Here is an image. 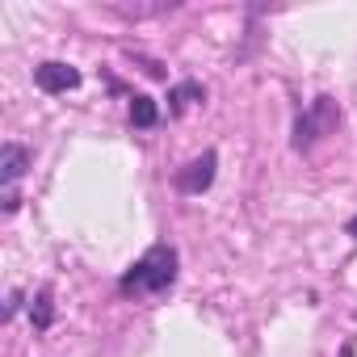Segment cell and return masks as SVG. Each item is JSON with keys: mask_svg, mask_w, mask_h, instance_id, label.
I'll return each mask as SVG.
<instances>
[{"mask_svg": "<svg viewBox=\"0 0 357 357\" xmlns=\"http://www.w3.org/2000/svg\"><path fill=\"white\" fill-rule=\"evenodd\" d=\"M176 282V248L172 244H151L118 282L122 294H164Z\"/></svg>", "mask_w": 357, "mask_h": 357, "instance_id": "1", "label": "cell"}, {"mask_svg": "<svg viewBox=\"0 0 357 357\" xmlns=\"http://www.w3.org/2000/svg\"><path fill=\"white\" fill-rule=\"evenodd\" d=\"M336 122H340V105L328 97V93H319L298 118H294V151H307V147H315L324 135H332L336 130Z\"/></svg>", "mask_w": 357, "mask_h": 357, "instance_id": "2", "label": "cell"}, {"mask_svg": "<svg viewBox=\"0 0 357 357\" xmlns=\"http://www.w3.org/2000/svg\"><path fill=\"white\" fill-rule=\"evenodd\" d=\"M215 168H219V151H202L198 160H190L181 172H176V190L181 194H206L215 185Z\"/></svg>", "mask_w": 357, "mask_h": 357, "instance_id": "3", "label": "cell"}, {"mask_svg": "<svg viewBox=\"0 0 357 357\" xmlns=\"http://www.w3.org/2000/svg\"><path fill=\"white\" fill-rule=\"evenodd\" d=\"M34 84L43 93H68V89H80V72L63 59H47L34 68Z\"/></svg>", "mask_w": 357, "mask_h": 357, "instance_id": "4", "label": "cell"}, {"mask_svg": "<svg viewBox=\"0 0 357 357\" xmlns=\"http://www.w3.org/2000/svg\"><path fill=\"white\" fill-rule=\"evenodd\" d=\"M26 168H30V147H22V143H5V147H0V185H5V190H17Z\"/></svg>", "mask_w": 357, "mask_h": 357, "instance_id": "5", "label": "cell"}, {"mask_svg": "<svg viewBox=\"0 0 357 357\" xmlns=\"http://www.w3.org/2000/svg\"><path fill=\"white\" fill-rule=\"evenodd\" d=\"M194 101H206V89L198 84V80H185V84H176L172 93H168V114L176 118V114H185Z\"/></svg>", "mask_w": 357, "mask_h": 357, "instance_id": "6", "label": "cell"}, {"mask_svg": "<svg viewBox=\"0 0 357 357\" xmlns=\"http://www.w3.org/2000/svg\"><path fill=\"white\" fill-rule=\"evenodd\" d=\"M155 122H160V105H155L147 93H135V97H130V126L151 130Z\"/></svg>", "mask_w": 357, "mask_h": 357, "instance_id": "7", "label": "cell"}, {"mask_svg": "<svg viewBox=\"0 0 357 357\" xmlns=\"http://www.w3.org/2000/svg\"><path fill=\"white\" fill-rule=\"evenodd\" d=\"M30 319H34V332H47L51 319H55V303H51V286H43L34 294V307H30Z\"/></svg>", "mask_w": 357, "mask_h": 357, "instance_id": "8", "label": "cell"}, {"mask_svg": "<svg viewBox=\"0 0 357 357\" xmlns=\"http://www.w3.org/2000/svg\"><path fill=\"white\" fill-rule=\"evenodd\" d=\"M22 298H26L22 290H9V303H5V319H13V315L22 311Z\"/></svg>", "mask_w": 357, "mask_h": 357, "instance_id": "9", "label": "cell"}, {"mask_svg": "<svg viewBox=\"0 0 357 357\" xmlns=\"http://www.w3.org/2000/svg\"><path fill=\"white\" fill-rule=\"evenodd\" d=\"M0 206H5V215H13V211L22 206V198H17V190H5V198H0Z\"/></svg>", "mask_w": 357, "mask_h": 357, "instance_id": "10", "label": "cell"}, {"mask_svg": "<svg viewBox=\"0 0 357 357\" xmlns=\"http://www.w3.org/2000/svg\"><path fill=\"white\" fill-rule=\"evenodd\" d=\"M344 236H349V240H353V244H357V215H353V219H349V223H344Z\"/></svg>", "mask_w": 357, "mask_h": 357, "instance_id": "11", "label": "cell"}]
</instances>
